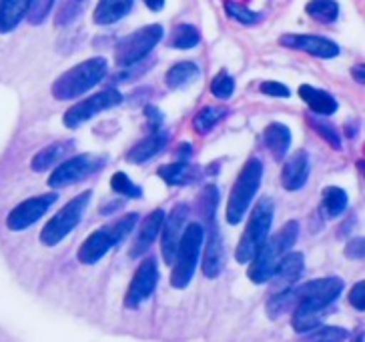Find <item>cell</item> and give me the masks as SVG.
<instances>
[{
    "label": "cell",
    "mask_w": 365,
    "mask_h": 342,
    "mask_svg": "<svg viewBox=\"0 0 365 342\" xmlns=\"http://www.w3.org/2000/svg\"><path fill=\"white\" fill-rule=\"evenodd\" d=\"M199 41H201V34H199V31L195 26H191V24H179L173 31L169 44H171L173 48H177V50H189V48L197 46Z\"/></svg>",
    "instance_id": "cell-32"
},
{
    "label": "cell",
    "mask_w": 365,
    "mask_h": 342,
    "mask_svg": "<svg viewBox=\"0 0 365 342\" xmlns=\"http://www.w3.org/2000/svg\"><path fill=\"white\" fill-rule=\"evenodd\" d=\"M145 4L149 6L150 11L159 12L163 11V6H165V0H145Z\"/></svg>",
    "instance_id": "cell-43"
},
{
    "label": "cell",
    "mask_w": 365,
    "mask_h": 342,
    "mask_svg": "<svg viewBox=\"0 0 365 342\" xmlns=\"http://www.w3.org/2000/svg\"><path fill=\"white\" fill-rule=\"evenodd\" d=\"M85 6L86 0H65L56 14V26H66V24L75 22L83 14Z\"/></svg>",
    "instance_id": "cell-33"
},
{
    "label": "cell",
    "mask_w": 365,
    "mask_h": 342,
    "mask_svg": "<svg viewBox=\"0 0 365 342\" xmlns=\"http://www.w3.org/2000/svg\"><path fill=\"white\" fill-rule=\"evenodd\" d=\"M54 2L56 0H31V9H29V14H26L31 24H43L51 16Z\"/></svg>",
    "instance_id": "cell-38"
},
{
    "label": "cell",
    "mask_w": 365,
    "mask_h": 342,
    "mask_svg": "<svg viewBox=\"0 0 365 342\" xmlns=\"http://www.w3.org/2000/svg\"><path fill=\"white\" fill-rule=\"evenodd\" d=\"M120 102H123L120 92L108 88V90H103V92H98V95L88 97L86 100L76 102L75 107H71L66 110L63 120H65V124L68 129H78L81 124H85L86 120L95 118L97 114H101L103 110L115 108L117 105H120Z\"/></svg>",
    "instance_id": "cell-10"
},
{
    "label": "cell",
    "mask_w": 365,
    "mask_h": 342,
    "mask_svg": "<svg viewBox=\"0 0 365 342\" xmlns=\"http://www.w3.org/2000/svg\"><path fill=\"white\" fill-rule=\"evenodd\" d=\"M137 223H139V214H127L115 220L113 225L95 230L78 248V260L83 264H97L101 258L107 257L113 246L120 245L135 230Z\"/></svg>",
    "instance_id": "cell-3"
},
{
    "label": "cell",
    "mask_w": 365,
    "mask_h": 342,
    "mask_svg": "<svg viewBox=\"0 0 365 342\" xmlns=\"http://www.w3.org/2000/svg\"><path fill=\"white\" fill-rule=\"evenodd\" d=\"M163 26L161 24H149L143 26L137 33L125 36L123 41H118L117 50H115V60L118 66L127 68V66L139 65L140 60H145L153 48L161 43Z\"/></svg>",
    "instance_id": "cell-8"
},
{
    "label": "cell",
    "mask_w": 365,
    "mask_h": 342,
    "mask_svg": "<svg viewBox=\"0 0 365 342\" xmlns=\"http://www.w3.org/2000/svg\"><path fill=\"white\" fill-rule=\"evenodd\" d=\"M108 75V65L105 58L95 56L88 58L81 65L68 68L66 73L58 76L53 85V97L56 100H71L86 95L88 90H93L95 86L101 85Z\"/></svg>",
    "instance_id": "cell-2"
},
{
    "label": "cell",
    "mask_w": 365,
    "mask_h": 342,
    "mask_svg": "<svg viewBox=\"0 0 365 342\" xmlns=\"http://www.w3.org/2000/svg\"><path fill=\"white\" fill-rule=\"evenodd\" d=\"M297 236H299V223L289 220L285 223L283 228L275 236L267 238L263 246L257 250V255L251 258V267H249V278L255 282V284H265L271 280V274L277 267L279 258L283 255H287L291 248L297 242Z\"/></svg>",
    "instance_id": "cell-1"
},
{
    "label": "cell",
    "mask_w": 365,
    "mask_h": 342,
    "mask_svg": "<svg viewBox=\"0 0 365 342\" xmlns=\"http://www.w3.org/2000/svg\"><path fill=\"white\" fill-rule=\"evenodd\" d=\"M299 97L301 100L312 108L313 114L317 117H331L337 112V100L333 95H329L327 90L315 88L312 85H301L299 86Z\"/></svg>",
    "instance_id": "cell-22"
},
{
    "label": "cell",
    "mask_w": 365,
    "mask_h": 342,
    "mask_svg": "<svg viewBox=\"0 0 365 342\" xmlns=\"http://www.w3.org/2000/svg\"><path fill=\"white\" fill-rule=\"evenodd\" d=\"M199 75H201V70H199V66L195 65V63H177L165 75V82L173 90H179V88H185V86L191 85Z\"/></svg>",
    "instance_id": "cell-29"
},
{
    "label": "cell",
    "mask_w": 365,
    "mask_h": 342,
    "mask_svg": "<svg viewBox=\"0 0 365 342\" xmlns=\"http://www.w3.org/2000/svg\"><path fill=\"white\" fill-rule=\"evenodd\" d=\"M355 342H364V336L359 334V338H355Z\"/></svg>",
    "instance_id": "cell-45"
},
{
    "label": "cell",
    "mask_w": 365,
    "mask_h": 342,
    "mask_svg": "<svg viewBox=\"0 0 365 342\" xmlns=\"http://www.w3.org/2000/svg\"><path fill=\"white\" fill-rule=\"evenodd\" d=\"M349 302H351V306L357 309L359 312L365 309V284L364 282H357L351 292H349Z\"/></svg>",
    "instance_id": "cell-41"
},
{
    "label": "cell",
    "mask_w": 365,
    "mask_h": 342,
    "mask_svg": "<svg viewBox=\"0 0 365 342\" xmlns=\"http://www.w3.org/2000/svg\"><path fill=\"white\" fill-rule=\"evenodd\" d=\"M103 166H105V161L95 154H78V156H73L68 161L56 164V169L48 178V186H53V188L71 186L75 182L85 181L86 176L95 174Z\"/></svg>",
    "instance_id": "cell-9"
},
{
    "label": "cell",
    "mask_w": 365,
    "mask_h": 342,
    "mask_svg": "<svg viewBox=\"0 0 365 342\" xmlns=\"http://www.w3.org/2000/svg\"><path fill=\"white\" fill-rule=\"evenodd\" d=\"M347 208V193L339 186H327L323 188V210L327 218H337Z\"/></svg>",
    "instance_id": "cell-31"
},
{
    "label": "cell",
    "mask_w": 365,
    "mask_h": 342,
    "mask_svg": "<svg viewBox=\"0 0 365 342\" xmlns=\"http://www.w3.org/2000/svg\"><path fill=\"white\" fill-rule=\"evenodd\" d=\"M110 188L117 194L129 196V198H140V196H143V191H140L139 184H135V182L130 181L125 172H115V174H113V178H110Z\"/></svg>",
    "instance_id": "cell-34"
},
{
    "label": "cell",
    "mask_w": 365,
    "mask_h": 342,
    "mask_svg": "<svg viewBox=\"0 0 365 342\" xmlns=\"http://www.w3.org/2000/svg\"><path fill=\"white\" fill-rule=\"evenodd\" d=\"M75 149V142L73 140H63V142H54V144H48L46 149H43L41 152H36L33 156V166L34 172H44L48 169H53L56 164L65 161L66 156L73 152Z\"/></svg>",
    "instance_id": "cell-23"
},
{
    "label": "cell",
    "mask_w": 365,
    "mask_h": 342,
    "mask_svg": "<svg viewBox=\"0 0 365 342\" xmlns=\"http://www.w3.org/2000/svg\"><path fill=\"white\" fill-rule=\"evenodd\" d=\"M347 332L339 326H319L309 332V342H344Z\"/></svg>",
    "instance_id": "cell-39"
},
{
    "label": "cell",
    "mask_w": 365,
    "mask_h": 342,
    "mask_svg": "<svg viewBox=\"0 0 365 342\" xmlns=\"http://www.w3.org/2000/svg\"><path fill=\"white\" fill-rule=\"evenodd\" d=\"M309 124H312L313 130H315L317 134H322L323 140H327V142L331 144L333 149H341V134H339V130L335 129L333 124H329V122H325V120H322V118L317 117L309 118Z\"/></svg>",
    "instance_id": "cell-35"
},
{
    "label": "cell",
    "mask_w": 365,
    "mask_h": 342,
    "mask_svg": "<svg viewBox=\"0 0 365 342\" xmlns=\"http://www.w3.org/2000/svg\"><path fill=\"white\" fill-rule=\"evenodd\" d=\"M91 196L93 193L86 191V193L78 194L68 204H65L58 213L54 214L53 218L44 225L43 233H41V242L44 246H56L65 240L66 236L75 230L83 214H85L86 206L91 203Z\"/></svg>",
    "instance_id": "cell-7"
},
{
    "label": "cell",
    "mask_w": 365,
    "mask_h": 342,
    "mask_svg": "<svg viewBox=\"0 0 365 342\" xmlns=\"http://www.w3.org/2000/svg\"><path fill=\"white\" fill-rule=\"evenodd\" d=\"M31 0H0V33H12L29 14Z\"/></svg>",
    "instance_id": "cell-24"
},
{
    "label": "cell",
    "mask_w": 365,
    "mask_h": 342,
    "mask_svg": "<svg viewBox=\"0 0 365 342\" xmlns=\"http://www.w3.org/2000/svg\"><path fill=\"white\" fill-rule=\"evenodd\" d=\"M354 76H355V80H357L359 85H364V66H355Z\"/></svg>",
    "instance_id": "cell-44"
},
{
    "label": "cell",
    "mask_w": 365,
    "mask_h": 342,
    "mask_svg": "<svg viewBox=\"0 0 365 342\" xmlns=\"http://www.w3.org/2000/svg\"><path fill=\"white\" fill-rule=\"evenodd\" d=\"M159 282V268H157V260L150 257L145 258L137 268L135 277L130 280V287L127 290V299L125 304L129 309H139L145 300L150 299V294L157 289Z\"/></svg>",
    "instance_id": "cell-13"
},
{
    "label": "cell",
    "mask_w": 365,
    "mask_h": 342,
    "mask_svg": "<svg viewBox=\"0 0 365 342\" xmlns=\"http://www.w3.org/2000/svg\"><path fill=\"white\" fill-rule=\"evenodd\" d=\"M58 201V196L54 193L41 194V196H33L29 201H24L19 206H14L6 218V226L11 230H24L29 226H33L36 220H41L44 214L48 213V208Z\"/></svg>",
    "instance_id": "cell-12"
},
{
    "label": "cell",
    "mask_w": 365,
    "mask_h": 342,
    "mask_svg": "<svg viewBox=\"0 0 365 342\" xmlns=\"http://www.w3.org/2000/svg\"><path fill=\"white\" fill-rule=\"evenodd\" d=\"M261 181H263V162L259 159H249L247 164L239 172L235 184L231 188V194H229L225 213L229 225H239L245 218L249 206L261 186Z\"/></svg>",
    "instance_id": "cell-5"
},
{
    "label": "cell",
    "mask_w": 365,
    "mask_h": 342,
    "mask_svg": "<svg viewBox=\"0 0 365 342\" xmlns=\"http://www.w3.org/2000/svg\"><path fill=\"white\" fill-rule=\"evenodd\" d=\"M165 210L161 208H157V210H153V213L140 223L139 226V233L135 236V242H133V248H130V257H140V255H145L147 250H149L153 242L159 238L161 235V228L163 223H165Z\"/></svg>",
    "instance_id": "cell-19"
},
{
    "label": "cell",
    "mask_w": 365,
    "mask_h": 342,
    "mask_svg": "<svg viewBox=\"0 0 365 342\" xmlns=\"http://www.w3.org/2000/svg\"><path fill=\"white\" fill-rule=\"evenodd\" d=\"M229 108L225 107H205L203 110L197 112L193 118V129L197 134H209L211 130L219 127L227 117H229Z\"/></svg>",
    "instance_id": "cell-28"
},
{
    "label": "cell",
    "mask_w": 365,
    "mask_h": 342,
    "mask_svg": "<svg viewBox=\"0 0 365 342\" xmlns=\"http://www.w3.org/2000/svg\"><path fill=\"white\" fill-rule=\"evenodd\" d=\"M261 92L273 98H289L291 95L289 88L285 85H281V82H277V80H267V82H263V85H261Z\"/></svg>",
    "instance_id": "cell-40"
},
{
    "label": "cell",
    "mask_w": 365,
    "mask_h": 342,
    "mask_svg": "<svg viewBox=\"0 0 365 342\" xmlns=\"http://www.w3.org/2000/svg\"><path fill=\"white\" fill-rule=\"evenodd\" d=\"M263 142L269 149V152L273 154L275 161H283L285 154L289 152L291 146V130L285 124L273 122L269 124L265 132H263Z\"/></svg>",
    "instance_id": "cell-25"
},
{
    "label": "cell",
    "mask_w": 365,
    "mask_h": 342,
    "mask_svg": "<svg viewBox=\"0 0 365 342\" xmlns=\"http://www.w3.org/2000/svg\"><path fill=\"white\" fill-rule=\"evenodd\" d=\"M345 255L349 258H355V260L364 258V238H354L345 248Z\"/></svg>",
    "instance_id": "cell-42"
},
{
    "label": "cell",
    "mask_w": 365,
    "mask_h": 342,
    "mask_svg": "<svg viewBox=\"0 0 365 342\" xmlns=\"http://www.w3.org/2000/svg\"><path fill=\"white\" fill-rule=\"evenodd\" d=\"M187 225H189V206L187 204H177L169 213V216H165L161 228V250L167 264H173L179 242H181L182 230Z\"/></svg>",
    "instance_id": "cell-14"
},
{
    "label": "cell",
    "mask_w": 365,
    "mask_h": 342,
    "mask_svg": "<svg viewBox=\"0 0 365 342\" xmlns=\"http://www.w3.org/2000/svg\"><path fill=\"white\" fill-rule=\"evenodd\" d=\"M225 9L227 12H229V16H231V18H235V21H239L241 24H257V22L263 18L259 12L249 11L247 6L239 4V2H235V0H227Z\"/></svg>",
    "instance_id": "cell-36"
},
{
    "label": "cell",
    "mask_w": 365,
    "mask_h": 342,
    "mask_svg": "<svg viewBox=\"0 0 365 342\" xmlns=\"http://www.w3.org/2000/svg\"><path fill=\"white\" fill-rule=\"evenodd\" d=\"M309 172H312V161H309L307 150H297L283 164V171H281L283 188L285 191H301L307 184Z\"/></svg>",
    "instance_id": "cell-18"
},
{
    "label": "cell",
    "mask_w": 365,
    "mask_h": 342,
    "mask_svg": "<svg viewBox=\"0 0 365 342\" xmlns=\"http://www.w3.org/2000/svg\"><path fill=\"white\" fill-rule=\"evenodd\" d=\"M169 139H171V137H169V132H167V130H163V129L153 130L147 139H143L139 144H135V146L129 150L127 161L133 162V164H143V162L155 159V156H157V154L167 146Z\"/></svg>",
    "instance_id": "cell-21"
},
{
    "label": "cell",
    "mask_w": 365,
    "mask_h": 342,
    "mask_svg": "<svg viewBox=\"0 0 365 342\" xmlns=\"http://www.w3.org/2000/svg\"><path fill=\"white\" fill-rule=\"evenodd\" d=\"M133 2L135 0H98L97 9H95V22L98 26L115 24L129 14Z\"/></svg>",
    "instance_id": "cell-26"
},
{
    "label": "cell",
    "mask_w": 365,
    "mask_h": 342,
    "mask_svg": "<svg viewBox=\"0 0 365 342\" xmlns=\"http://www.w3.org/2000/svg\"><path fill=\"white\" fill-rule=\"evenodd\" d=\"M344 280L337 277L317 278L312 282H305L301 287H293L291 294L295 304L297 302H313V304H322V306H331L337 300V296L344 292Z\"/></svg>",
    "instance_id": "cell-11"
},
{
    "label": "cell",
    "mask_w": 365,
    "mask_h": 342,
    "mask_svg": "<svg viewBox=\"0 0 365 342\" xmlns=\"http://www.w3.org/2000/svg\"><path fill=\"white\" fill-rule=\"evenodd\" d=\"M279 43L291 50H301V53L312 54L323 60H329L339 56V46L325 38V36H312V34H283Z\"/></svg>",
    "instance_id": "cell-15"
},
{
    "label": "cell",
    "mask_w": 365,
    "mask_h": 342,
    "mask_svg": "<svg viewBox=\"0 0 365 342\" xmlns=\"http://www.w3.org/2000/svg\"><path fill=\"white\" fill-rule=\"evenodd\" d=\"M293 328L301 334H309L323 324L325 314H329V306L313 304V302H297L293 306Z\"/></svg>",
    "instance_id": "cell-20"
},
{
    "label": "cell",
    "mask_w": 365,
    "mask_h": 342,
    "mask_svg": "<svg viewBox=\"0 0 365 342\" xmlns=\"http://www.w3.org/2000/svg\"><path fill=\"white\" fill-rule=\"evenodd\" d=\"M271 223H273V203L269 198H261L255 204L251 216H249L247 228L241 235V240L237 245V262H241V264H249L251 262V258L257 255L259 248L269 238Z\"/></svg>",
    "instance_id": "cell-6"
},
{
    "label": "cell",
    "mask_w": 365,
    "mask_h": 342,
    "mask_svg": "<svg viewBox=\"0 0 365 342\" xmlns=\"http://www.w3.org/2000/svg\"><path fill=\"white\" fill-rule=\"evenodd\" d=\"M305 268V258L301 252L289 250L287 255H283L277 262V267L271 274V284H273V292H283V290H289L295 287V282L299 280L301 272Z\"/></svg>",
    "instance_id": "cell-17"
},
{
    "label": "cell",
    "mask_w": 365,
    "mask_h": 342,
    "mask_svg": "<svg viewBox=\"0 0 365 342\" xmlns=\"http://www.w3.org/2000/svg\"><path fill=\"white\" fill-rule=\"evenodd\" d=\"M207 223L209 226H207V242H203V274L207 278H215L225 267V248H223V236L219 233L215 218H209Z\"/></svg>",
    "instance_id": "cell-16"
},
{
    "label": "cell",
    "mask_w": 365,
    "mask_h": 342,
    "mask_svg": "<svg viewBox=\"0 0 365 342\" xmlns=\"http://www.w3.org/2000/svg\"><path fill=\"white\" fill-rule=\"evenodd\" d=\"M211 92L217 98H223V100L233 97V92H235V80H233V76H229L225 70H221L213 78V82H211Z\"/></svg>",
    "instance_id": "cell-37"
},
{
    "label": "cell",
    "mask_w": 365,
    "mask_h": 342,
    "mask_svg": "<svg viewBox=\"0 0 365 342\" xmlns=\"http://www.w3.org/2000/svg\"><path fill=\"white\" fill-rule=\"evenodd\" d=\"M305 12L312 16L313 21L331 24L339 16V4L335 0H309L305 6Z\"/></svg>",
    "instance_id": "cell-30"
},
{
    "label": "cell",
    "mask_w": 365,
    "mask_h": 342,
    "mask_svg": "<svg viewBox=\"0 0 365 342\" xmlns=\"http://www.w3.org/2000/svg\"><path fill=\"white\" fill-rule=\"evenodd\" d=\"M205 242V226L199 223H189L185 226L181 236V242L177 248V255L173 260V272H171V284L175 289H185L191 278H193L199 257L203 252Z\"/></svg>",
    "instance_id": "cell-4"
},
{
    "label": "cell",
    "mask_w": 365,
    "mask_h": 342,
    "mask_svg": "<svg viewBox=\"0 0 365 342\" xmlns=\"http://www.w3.org/2000/svg\"><path fill=\"white\" fill-rule=\"evenodd\" d=\"M197 174L199 171L189 161L171 162V164H165L159 169V176L171 186H187L197 181Z\"/></svg>",
    "instance_id": "cell-27"
}]
</instances>
